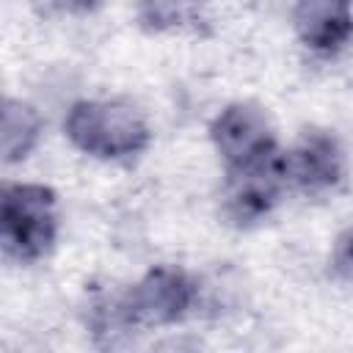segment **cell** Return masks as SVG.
I'll list each match as a JSON object with an SVG mask.
<instances>
[{
    "mask_svg": "<svg viewBox=\"0 0 353 353\" xmlns=\"http://www.w3.org/2000/svg\"><path fill=\"white\" fill-rule=\"evenodd\" d=\"M199 0H141V19L149 22L152 28H165L174 25L185 17L188 6Z\"/></svg>",
    "mask_w": 353,
    "mask_h": 353,
    "instance_id": "cell-9",
    "label": "cell"
},
{
    "mask_svg": "<svg viewBox=\"0 0 353 353\" xmlns=\"http://www.w3.org/2000/svg\"><path fill=\"white\" fill-rule=\"evenodd\" d=\"M55 6H61V8H66V11H91V8H97L102 0H52Z\"/></svg>",
    "mask_w": 353,
    "mask_h": 353,
    "instance_id": "cell-11",
    "label": "cell"
},
{
    "mask_svg": "<svg viewBox=\"0 0 353 353\" xmlns=\"http://www.w3.org/2000/svg\"><path fill=\"white\" fill-rule=\"evenodd\" d=\"M63 130L80 152L99 160L132 157L149 143V127L143 116L124 102L83 99L66 113Z\"/></svg>",
    "mask_w": 353,
    "mask_h": 353,
    "instance_id": "cell-1",
    "label": "cell"
},
{
    "mask_svg": "<svg viewBox=\"0 0 353 353\" xmlns=\"http://www.w3.org/2000/svg\"><path fill=\"white\" fill-rule=\"evenodd\" d=\"M210 135L218 154L226 160V168L251 165L279 152L268 116L251 102L226 105L210 124Z\"/></svg>",
    "mask_w": 353,
    "mask_h": 353,
    "instance_id": "cell-5",
    "label": "cell"
},
{
    "mask_svg": "<svg viewBox=\"0 0 353 353\" xmlns=\"http://www.w3.org/2000/svg\"><path fill=\"white\" fill-rule=\"evenodd\" d=\"M331 265L339 279L353 281V229H347L336 237L334 251H331Z\"/></svg>",
    "mask_w": 353,
    "mask_h": 353,
    "instance_id": "cell-10",
    "label": "cell"
},
{
    "mask_svg": "<svg viewBox=\"0 0 353 353\" xmlns=\"http://www.w3.org/2000/svg\"><path fill=\"white\" fill-rule=\"evenodd\" d=\"M292 25L306 47L317 52H336L353 36L350 0H298Z\"/></svg>",
    "mask_w": 353,
    "mask_h": 353,
    "instance_id": "cell-7",
    "label": "cell"
},
{
    "mask_svg": "<svg viewBox=\"0 0 353 353\" xmlns=\"http://www.w3.org/2000/svg\"><path fill=\"white\" fill-rule=\"evenodd\" d=\"M39 127H41L39 116L30 105H22V102H14V99L6 102V110H3V154H6V163H14V160H19L30 152V146L39 138Z\"/></svg>",
    "mask_w": 353,
    "mask_h": 353,
    "instance_id": "cell-8",
    "label": "cell"
},
{
    "mask_svg": "<svg viewBox=\"0 0 353 353\" xmlns=\"http://www.w3.org/2000/svg\"><path fill=\"white\" fill-rule=\"evenodd\" d=\"M196 301V284L179 268L160 265L149 270L119 303V312L132 325H168L188 314Z\"/></svg>",
    "mask_w": 353,
    "mask_h": 353,
    "instance_id": "cell-3",
    "label": "cell"
},
{
    "mask_svg": "<svg viewBox=\"0 0 353 353\" xmlns=\"http://www.w3.org/2000/svg\"><path fill=\"white\" fill-rule=\"evenodd\" d=\"M58 232L55 193L44 185H6L0 201V237L8 256L19 262L41 259Z\"/></svg>",
    "mask_w": 353,
    "mask_h": 353,
    "instance_id": "cell-2",
    "label": "cell"
},
{
    "mask_svg": "<svg viewBox=\"0 0 353 353\" xmlns=\"http://www.w3.org/2000/svg\"><path fill=\"white\" fill-rule=\"evenodd\" d=\"M287 185L284 176V154L276 152L268 160L229 168L221 212L234 226H254L270 215L281 190Z\"/></svg>",
    "mask_w": 353,
    "mask_h": 353,
    "instance_id": "cell-4",
    "label": "cell"
},
{
    "mask_svg": "<svg viewBox=\"0 0 353 353\" xmlns=\"http://www.w3.org/2000/svg\"><path fill=\"white\" fill-rule=\"evenodd\" d=\"M284 176L301 190L320 193L342 179V149L339 143L320 132H303L301 141L284 154Z\"/></svg>",
    "mask_w": 353,
    "mask_h": 353,
    "instance_id": "cell-6",
    "label": "cell"
}]
</instances>
